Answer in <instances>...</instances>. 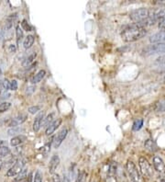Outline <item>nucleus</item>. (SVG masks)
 <instances>
[{"instance_id":"473e14b6","label":"nucleus","mask_w":165,"mask_h":182,"mask_svg":"<svg viewBox=\"0 0 165 182\" xmlns=\"http://www.w3.org/2000/svg\"><path fill=\"white\" fill-rule=\"evenodd\" d=\"M9 89L10 90H17L18 89V82L16 81V80H12V81H10V86H9Z\"/></svg>"},{"instance_id":"aec40b11","label":"nucleus","mask_w":165,"mask_h":182,"mask_svg":"<svg viewBox=\"0 0 165 182\" xmlns=\"http://www.w3.org/2000/svg\"><path fill=\"white\" fill-rule=\"evenodd\" d=\"M16 36H17V44L18 45L21 42L22 39H23V36H24L23 29L20 28V26H17V29H16Z\"/></svg>"},{"instance_id":"2f4dec72","label":"nucleus","mask_w":165,"mask_h":182,"mask_svg":"<svg viewBox=\"0 0 165 182\" xmlns=\"http://www.w3.org/2000/svg\"><path fill=\"white\" fill-rule=\"evenodd\" d=\"M9 86H10V82L8 79H5L2 82V89H4L5 91H8L9 89Z\"/></svg>"},{"instance_id":"f8f14e48","label":"nucleus","mask_w":165,"mask_h":182,"mask_svg":"<svg viewBox=\"0 0 165 182\" xmlns=\"http://www.w3.org/2000/svg\"><path fill=\"white\" fill-rule=\"evenodd\" d=\"M62 122V119H57L56 121L52 122L49 126L46 128V131H45L46 135H47V136L52 135V134L54 133L55 131H56V129L61 125Z\"/></svg>"},{"instance_id":"c03bdc74","label":"nucleus","mask_w":165,"mask_h":182,"mask_svg":"<svg viewBox=\"0 0 165 182\" xmlns=\"http://www.w3.org/2000/svg\"><path fill=\"white\" fill-rule=\"evenodd\" d=\"M164 79H165V77H164Z\"/></svg>"},{"instance_id":"bb28decb","label":"nucleus","mask_w":165,"mask_h":182,"mask_svg":"<svg viewBox=\"0 0 165 182\" xmlns=\"http://www.w3.org/2000/svg\"><path fill=\"white\" fill-rule=\"evenodd\" d=\"M53 118H54V113H51L50 115H48V116L46 117L45 120H43V123H42V124H43L45 127H48L52 122Z\"/></svg>"},{"instance_id":"9b49d317","label":"nucleus","mask_w":165,"mask_h":182,"mask_svg":"<svg viewBox=\"0 0 165 182\" xmlns=\"http://www.w3.org/2000/svg\"><path fill=\"white\" fill-rule=\"evenodd\" d=\"M60 164V157L58 154H53L52 157L51 158L50 165H49V172L51 174H54L57 168L59 167Z\"/></svg>"},{"instance_id":"c9c22d12","label":"nucleus","mask_w":165,"mask_h":182,"mask_svg":"<svg viewBox=\"0 0 165 182\" xmlns=\"http://www.w3.org/2000/svg\"><path fill=\"white\" fill-rule=\"evenodd\" d=\"M35 89H36V87L34 86H28L27 88V93L28 94H31V93H33L34 91H35Z\"/></svg>"},{"instance_id":"f3484780","label":"nucleus","mask_w":165,"mask_h":182,"mask_svg":"<svg viewBox=\"0 0 165 182\" xmlns=\"http://www.w3.org/2000/svg\"><path fill=\"white\" fill-rule=\"evenodd\" d=\"M154 111L156 112H165V98L158 100L154 105Z\"/></svg>"},{"instance_id":"dca6fc26","label":"nucleus","mask_w":165,"mask_h":182,"mask_svg":"<svg viewBox=\"0 0 165 182\" xmlns=\"http://www.w3.org/2000/svg\"><path fill=\"white\" fill-rule=\"evenodd\" d=\"M144 146H145V148L147 150H149L151 152H156L158 150V147H157L156 143L152 140V139H148V140L145 141Z\"/></svg>"},{"instance_id":"ddd939ff","label":"nucleus","mask_w":165,"mask_h":182,"mask_svg":"<svg viewBox=\"0 0 165 182\" xmlns=\"http://www.w3.org/2000/svg\"><path fill=\"white\" fill-rule=\"evenodd\" d=\"M43 118H44V112H41L35 118L34 122H33V131L34 132H39L41 129V125H42V122H43Z\"/></svg>"},{"instance_id":"37998d69","label":"nucleus","mask_w":165,"mask_h":182,"mask_svg":"<svg viewBox=\"0 0 165 182\" xmlns=\"http://www.w3.org/2000/svg\"><path fill=\"white\" fill-rule=\"evenodd\" d=\"M0 75H1V69H0Z\"/></svg>"},{"instance_id":"6e6552de","label":"nucleus","mask_w":165,"mask_h":182,"mask_svg":"<svg viewBox=\"0 0 165 182\" xmlns=\"http://www.w3.org/2000/svg\"><path fill=\"white\" fill-rule=\"evenodd\" d=\"M153 167L157 172L161 173V174L165 173V164L163 160L160 156L155 155L153 157Z\"/></svg>"},{"instance_id":"4468645a","label":"nucleus","mask_w":165,"mask_h":182,"mask_svg":"<svg viewBox=\"0 0 165 182\" xmlns=\"http://www.w3.org/2000/svg\"><path fill=\"white\" fill-rule=\"evenodd\" d=\"M27 140V137L23 134H20V135H17V136H14L13 138L10 140V145L12 146H18L19 144H21L23 142Z\"/></svg>"},{"instance_id":"2eb2a0df","label":"nucleus","mask_w":165,"mask_h":182,"mask_svg":"<svg viewBox=\"0 0 165 182\" xmlns=\"http://www.w3.org/2000/svg\"><path fill=\"white\" fill-rule=\"evenodd\" d=\"M45 75H46V71L45 70L39 71V72L31 78L30 82H31L32 84H38V83H40L41 80L43 79V77L45 76Z\"/></svg>"},{"instance_id":"cd10ccee","label":"nucleus","mask_w":165,"mask_h":182,"mask_svg":"<svg viewBox=\"0 0 165 182\" xmlns=\"http://www.w3.org/2000/svg\"><path fill=\"white\" fill-rule=\"evenodd\" d=\"M86 176H87V174H86L85 171H81L80 173H78L76 182H85V180H86Z\"/></svg>"},{"instance_id":"1a4fd4ad","label":"nucleus","mask_w":165,"mask_h":182,"mask_svg":"<svg viewBox=\"0 0 165 182\" xmlns=\"http://www.w3.org/2000/svg\"><path fill=\"white\" fill-rule=\"evenodd\" d=\"M150 42L153 43H165V31L161 30L150 37Z\"/></svg>"},{"instance_id":"423d86ee","label":"nucleus","mask_w":165,"mask_h":182,"mask_svg":"<svg viewBox=\"0 0 165 182\" xmlns=\"http://www.w3.org/2000/svg\"><path fill=\"white\" fill-rule=\"evenodd\" d=\"M144 55H151L155 54H161L165 53V43H153L146 48L143 49L142 51Z\"/></svg>"},{"instance_id":"5701e85b","label":"nucleus","mask_w":165,"mask_h":182,"mask_svg":"<svg viewBox=\"0 0 165 182\" xmlns=\"http://www.w3.org/2000/svg\"><path fill=\"white\" fill-rule=\"evenodd\" d=\"M143 123H144V121L142 119H138V120H136L133 123V126H132V129L133 131H138L140 130L142 126H143Z\"/></svg>"},{"instance_id":"6ab92c4d","label":"nucleus","mask_w":165,"mask_h":182,"mask_svg":"<svg viewBox=\"0 0 165 182\" xmlns=\"http://www.w3.org/2000/svg\"><path fill=\"white\" fill-rule=\"evenodd\" d=\"M34 41H35V39H34V36L33 35H28L27 37L25 38V40H24V42H23L24 48L25 49H29L33 45Z\"/></svg>"},{"instance_id":"f704fd0d","label":"nucleus","mask_w":165,"mask_h":182,"mask_svg":"<svg viewBox=\"0 0 165 182\" xmlns=\"http://www.w3.org/2000/svg\"><path fill=\"white\" fill-rule=\"evenodd\" d=\"M8 50L10 53H15L17 51V46L15 44H10L9 47H8Z\"/></svg>"},{"instance_id":"0eeeda50","label":"nucleus","mask_w":165,"mask_h":182,"mask_svg":"<svg viewBox=\"0 0 165 182\" xmlns=\"http://www.w3.org/2000/svg\"><path fill=\"white\" fill-rule=\"evenodd\" d=\"M28 119L27 114H19L18 116H16L15 118L11 119L8 122V127H17L20 124H22L24 122H26Z\"/></svg>"},{"instance_id":"e433bc0d","label":"nucleus","mask_w":165,"mask_h":182,"mask_svg":"<svg viewBox=\"0 0 165 182\" xmlns=\"http://www.w3.org/2000/svg\"><path fill=\"white\" fill-rule=\"evenodd\" d=\"M9 97H10V94H9V93H5V94H3V95H2V98H3V99H4V98H8Z\"/></svg>"},{"instance_id":"4c0bfd02","label":"nucleus","mask_w":165,"mask_h":182,"mask_svg":"<svg viewBox=\"0 0 165 182\" xmlns=\"http://www.w3.org/2000/svg\"><path fill=\"white\" fill-rule=\"evenodd\" d=\"M62 182H71V181H70L68 177L64 175V176H63V179H62Z\"/></svg>"},{"instance_id":"b1692460","label":"nucleus","mask_w":165,"mask_h":182,"mask_svg":"<svg viewBox=\"0 0 165 182\" xmlns=\"http://www.w3.org/2000/svg\"><path fill=\"white\" fill-rule=\"evenodd\" d=\"M10 154V149L9 147H8L7 145H3L2 147H0V158L5 157L7 155Z\"/></svg>"},{"instance_id":"9d476101","label":"nucleus","mask_w":165,"mask_h":182,"mask_svg":"<svg viewBox=\"0 0 165 182\" xmlns=\"http://www.w3.org/2000/svg\"><path fill=\"white\" fill-rule=\"evenodd\" d=\"M67 134H68V130H67V128H63V129H62V130L59 132L57 137L55 138L54 148H58V147L61 145V143H62L64 141V139L66 138Z\"/></svg>"},{"instance_id":"a19ab883","label":"nucleus","mask_w":165,"mask_h":182,"mask_svg":"<svg viewBox=\"0 0 165 182\" xmlns=\"http://www.w3.org/2000/svg\"><path fill=\"white\" fill-rule=\"evenodd\" d=\"M1 91H2V82H0V94H1Z\"/></svg>"},{"instance_id":"c85d7f7f","label":"nucleus","mask_w":165,"mask_h":182,"mask_svg":"<svg viewBox=\"0 0 165 182\" xmlns=\"http://www.w3.org/2000/svg\"><path fill=\"white\" fill-rule=\"evenodd\" d=\"M21 27H22V29H23L24 30H26V31H31V30H32L31 26L28 24V22L26 19H23V20H22V22H21Z\"/></svg>"},{"instance_id":"f03ea898","label":"nucleus","mask_w":165,"mask_h":182,"mask_svg":"<svg viewBox=\"0 0 165 182\" xmlns=\"http://www.w3.org/2000/svg\"><path fill=\"white\" fill-rule=\"evenodd\" d=\"M152 13V9H149V8H138L135 10H132L129 13V18H131L132 21H134L135 23H140L142 21H144L145 19H147Z\"/></svg>"},{"instance_id":"7c9ffc66","label":"nucleus","mask_w":165,"mask_h":182,"mask_svg":"<svg viewBox=\"0 0 165 182\" xmlns=\"http://www.w3.org/2000/svg\"><path fill=\"white\" fill-rule=\"evenodd\" d=\"M33 182H42V174H41L40 170H38V171L36 172Z\"/></svg>"},{"instance_id":"4be33fe9","label":"nucleus","mask_w":165,"mask_h":182,"mask_svg":"<svg viewBox=\"0 0 165 182\" xmlns=\"http://www.w3.org/2000/svg\"><path fill=\"white\" fill-rule=\"evenodd\" d=\"M17 14H12L10 15L8 18H7V20H6V29H10L12 26H13V22L14 20H15V18H17Z\"/></svg>"},{"instance_id":"a878e982","label":"nucleus","mask_w":165,"mask_h":182,"mask_svg":"<svg viewBox=\"0 0 165 182\" xmlns=\"http://www.w3.org/2000/svg\"><path fill=\"white\" fill-rule=\"evenodd\" d=\"M10 107H11V103L10 102H7V101L2 102L0 104V113H3V112L8 111L10 109Z\"/></svg>"},{"instance_id":"c756f323","label":"nucleus","mask_w":165,"mask_h":182,"mask_svg":"<svg viewBox=\"0 0 165 182\" xmlns=\"http://www.w3.org/2000/svg\"><path fill=\"white\" fill-rule=\"evenodd\" d=\"M40 110H41V107L40 106H32V107H29L28 108V112H29L30 114H35V113H37L38 112H40Z\"/></svg>"},{"instance_id":"a211bd4d","label":"nucleus","mask_w":165,"mask_h":182,"mask_svg":"<svg viewBox=\"0 0 165 182\" xmlns=\"http://www.w3.org/2000/svg\"><path fill=\"white\" fill-rule=\"evenodd\" d=\"M36 56H37V54L36 53H32L30 55L27 57L23 62H22V66H24V67H28V66H29L33 62H34V60H35V58H36Z\"/></svg>"},{"instance_id":"72a5a7b5","label":"nucleus","mask_w":165,"mask_h":182,"mask_svg":"<svg viewBox=\"0 0 165 182\" xmlns=\"http://www.w3.org/2000/svg\"><path fill=\"white\" fill-rule=\"evenodd\" d=\"M52 181L53 182H62V179H61L60 175H58V174H53V177H52Z\"/></svg>"},{"instance_id":"393cba45","label":"nucleus","mask_w":165,"mask_h":182,"mask_svg":"<svg viewBox=\"0 0 165 182\" xmlns=\"http://www.w3.org/2000/svg\"><path fill=\"white\" fill-rule=\"evenodd\" d=\"M27 175H28V169L27 168H24L18 176H16L17 178H16V180L17 181H21V180H23V179H25L26 178H27Z\"/></svg>"},{"instance_id":"f257e3e1","label":"nucleus","mask_w":165,"mask_h":182,"mask_svg":"<svg viewBox=\"0 0 165 182\" xmlns=\"http://www.w3.org/2000/svg\"><path fill=\"white\" fill-rule=\"evenodd\" d=\"M147 33L146 28L139 26L138 24L133 23L131 25H128L121 31V38L124 42H132L138 41L144 37Z\"/></svg>"},{"instance_id":"79ce46f5","label":"nucleus","mask_w":165,"mask_h":182,"mask_svg":"<svg viewBox=\"0 0 165 182\" xmlns=\"http://www.w3.org/2000/svg\"><path fill=\"white\" fill-rule=\"evenodd\" d=\"M162 182H165V179H163V180H162Z\"/></svg>"},{"instance_id":"20e7f679","label":"nucleus","mask_w":165,"mask_h":182,"mask_svg":"<svg viewBox=\"0 0 165 182\" xmlns=\"http://www.w3.org/2000/svg\"><path fill=\"white\" fill-rule=\"evenodd\" d=\"M26 159H18L13 166L11 168H9L7 172V177L8 178H14L16 176H18L24 168H25V166H26Z\"/></svg>"},{"instance_id":"ea45409f","label":"nucleus","mask_w":165,"mask_h":182,"mask_svg":"<svg viewBox=\"0 0 165 182\" xmlns=\"http://www.w3.org/2000/svg\"><path fill=\"white\" fill-rule=\"evenodd\" d=\"M4 143H5V142L2 140H0V147H2L3 145H4Z\"/></svg>"},{"instance_id":"7ed1b4c3","label":"nucleus","mask_w":165,"mask_h":182,"mask_svg":"<svg viewBox=\"0 0 165 182\" xmlns=\"http://www.w3.org/2000/svg\"><path fill=\"white\" fill-rule=\"evenodd\" d=\"M126 169L127 172L130 178V179L133 182H144V179L140 174V172L138 170L136 165L133 163V161L128 160L126 164Z\"/></svg>"},{"instance_id":"39448f33","label":"nucleus","mask_w":165,"mask_h":182,"mask_svg":"<svg viewBox=\"0 0 165 182\" xmlns=\"http://www.w3.org/2000/svg\"><path fill=\"white\" fill-rule=\"evenodd\" d=\"M138 166L140 168V171L143 176L146 178H151L153 176V170L150 162L145 157H139L138 159Z\"/></svg>"},{"instance_id":"412c9836","label":"nucleus","mask_w":165,"mask_h":182,"mask_svg":"<svg viewBox=\"0 0 165 182\" xmlns=\"http://www.w3.org/2000/svg\"><path fill=\"white\" fill-rule=\"evenodd\" d=\"M22 132H24V129H23V128H20V127L17 126L9 129L8 132V133L9 135H16V136H17V134H18V135H20V133H21Z\"/></svg>"},{"instance_id":"58836bf2","label":"nucleus","mask_w":165,"mask_h":182,"mask_svg":"<svg viewBox=\"0 0 165 182\" xmlns=\"http://www.w3.org/2000/svg\"><path fill=\"white\" fill-rule=\"evenodd\" d=\"M3 165H4V162L0 159V171H1V169L3 168Z\"/></svg>"}]
</instances>
